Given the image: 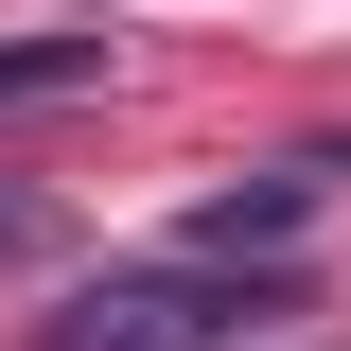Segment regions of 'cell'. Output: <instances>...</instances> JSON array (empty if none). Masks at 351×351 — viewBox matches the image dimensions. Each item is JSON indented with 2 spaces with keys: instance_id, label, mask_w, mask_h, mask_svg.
<instances>
[{
  "instance_id": "6da1fadb",
  "label": "cell",
  "mask_w": 351,
  "mask_h": 351,
  "mask_svg": "<svg viewBox=\"0 0 351 351\" xmlns=\"http://www.w3.org/2000/svg\"><path fill=\"white\" fill-rule=\"evenodd\" d=\"M281 316V263H106L36 316V351H246Z\"/></svg>"
},
{
  "instance_id": "277c9868",
  "label": "cell",
  "mask_w": 351,
  "mask_h": 351,
  "mask_svg": "<svg viewBox=\"0 0 351 351\" xmlns=\"http://www.w3.org/2000/svg\"><path fill=\"white\" fill-rule=\"evenodd\" d=\"M0 246H36V193H0Z\"/></svg>"
},
{
  "instance_id": "7a4b0ae2",
  "label": "cell",
  "mask_w": 351,
  "mask_h": 351,
  "mask_svg": "<svg viewBox=\"0 0 351 351\" xmlns=\"http://www.w3.org/2000/svg\"><path fill=\"white\" fill-rule=\"evenodd\" d=\"M351 158H281V176H228V193H193V228H176V263H281L316 228V193H334Z\"/></svg>"
},
{
  "instance_id": "3957f363",
  "label": "cell",
  "mask_w": 351,
  "mask_h": 351,
  "mask_svg": "<svg viewBox=\"0 0 351 351\" xmlns=\"http://www.w3.org/2000/svg\"><path fill=\"white\" fill-rule=\"evenodd\" d=\"M106 53L123 36H0V106H71V88H106Z\"/></svg>"
}]
</instances>
